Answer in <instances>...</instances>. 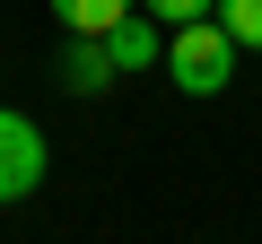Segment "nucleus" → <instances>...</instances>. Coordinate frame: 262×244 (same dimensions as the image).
Returning a JSON list of instances; mask_svg holds the SVG:
<instances>
[{"label":"nucleus","instance_id":"nucleus-1","mask_svg":"<svg viewBox=\"0 0 262 244\" xmlns=\"http://www.w3.org/2000/svg\"><path fill=\"white\" fill-rule=\"evenodd\" d=\"M166 79L184 96H219L236 79V35L219 18H192V27H166Z\"/></svg>","mask_w":262,"mask_h":244},{"label":"nucleus","instance_id":"nucleus-2","mask_svg":"<svg viewBox=\"0 0 262 244\" xmlns=\"http://www.w3.org/2000/svg\"><path fill=\"white\" fill-rule=\"evenodd\" d=\"M44 166H53L44 131H35L27 113H0V209H9V201H27V192L44 183Z\"/></svg>","mask_w":262,"mask_h":244},{"label":"nucleus","instance_id":"nucleus-3","mask_svg":"<svg viewBox=\"0 0 262 244\" xmlns=\"http://www.w3.org/2000/svg\"><path fill=\"white\" fill-rule=\"evenodd\" d=\"M105 61H114V70H166V27L131 9V18L105 35Z\"/></svg>","mask_w":262,"mask_h":244},{"label":"nucleus","instance_id":"nucleus-4","mask_svg":"<svg viewBox=\"0 0 262 244\" xmlns=\"http://www.w3.org/2000/svg\"><path fill=\"white\" fill-rule=\"evenodd\" d=\"M131 9H140V0H53V18H61L70 35H88V44H105Z\"/></svg>","mask_w":262,"mask_h":244},{"label":"nucleus","instance_id":"nucleus-5","mask_svg":"<svg viewBox=\"0 0 262 244\" xmlns=\"http://www.w3.org/2000/svg\"><path fill=\"white\" fill-rule=\"evenodd\" d=\"M219 27L236 35V53H262V0H219Z\"/></svg>","mask_w":262,"mask_h":244},{"label":"nucleus","instance_id":"nucleus-6","mask_svg":"<svg viewBox=\"0 0 262 244\" xmlns=\"http://www.w3.org/2000/svg\"><path fill=\"white\" fill-rule=\"evenodd\" d=\"M158 27H192V18H219V0H140Z\"/></svg>","mask_w":262,"mask_h":244}]
</instances>
